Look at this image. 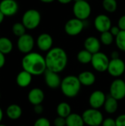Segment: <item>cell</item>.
Here are the masks:
<instances>
[{
    "mask_svg": "<svg viewBox=\"0 0 125 126\" xmlns=\"http://www.w3.org/2000/svg\"><path fill=\"white\" fill-rule=\"evenodd\" d=\"M107 97L105 94L101 90H96L93 92L88 99V103L92 109H99L101 107L104 106Z\"/></svg>",
    "mask_w": 125,
    "mask_h": 126,
    "instance_id": "4fadbf2b",
    "label": "cell"
},
{
    "mask_svg": "<svg viewBox=\"0 0 125 126\" xmlns=\"http://www.w3.org/2000/svg\"><path fill=\"white\" fill-rule=\"evenodd\" d=\"M2 119H3V111H2L1 108L0 107V123L2 120Z\"/></svg>",
    "mask_w": 125,
    "mask_h": 126,
    "instance_id": "7bdbcfd3",
    "label": "cell"
},
{
    "mask_svg": "<svg viewBox=\"0 0 125 126\" xmlns=\"http://www.w3.org/2000/svg\"><path fill=\"white\" fill-rule=\"evenodd\" d=\"M116 126H125V114H120L116 119Z\"/></svg>",
    "mask_w": 125,
    "mask_h": 126,
    "instance_id": "836d02e7",
    "label": "cell"
},
{
    "mask_svg": "<svg viewBox=\"0 0 125 126\" xmlns=\"http://www.w3.org/2000/svg\"><path fill=\"white\" fill-rule=\"evenodd\" d=\"M103 107H104L105 111L108 114H114L116 112L118 107H119L118 100L111 96H108L107 97V99L105 100V103Z\"/></svg>",
    "mask_w": 125,
    "mask_h": 126,
    "instance_id": "7402d4cb",
    "label": "cell"
},
{
    "mask_svg": "<svg viewBox=\"0 0 125 126\" xmlns=\"http://www.w3.org/2000/svg\"><path fill=\"white\" fill-rule=\"evenodd\" d=\"M115 42L119 50L125 52V30H121V32L115 37Z\"/></svg>",
    "mask_w": 125,
    "mask_h": 126,
    "instance_id": "83f0119b",
    "label": "cell"
},
{
    "mask_svg": "<svg viewBox=\"0 0 125 126\" xmlns=\"http://www.w3.org/2000/svg\"><path fill=\"white\" fill-rule=\"evenodd\" d=\"M102 7L105 11L112 13L116 11L118 7V3L116 0H103Z\"/></svg>",
    "mask_w": 125,
    "mask_h": 126,
    "instance_id": "4316f807",
    "label": "cell"
},
{
    "mask_svg": "<svg viewBox=\"0 0 125 126\" xmlns=\"http://www.w3.org/2000/svg\"><path fill=\"white\" fill-rule=\"evenodd\" d=\"M6 114L7 117L12 120H18L22 115V109L17 104H11L7 108Z\"/></svg>",
    "mask_w": 125,
    "mask_h": 126,
    "instance_id": "44dd1931",
    "label": "cell"
},
{
    "mask_svg": "<svg viewBox=\"0 0 125 126\" xmlns=\"http://www.w3.org/2000/svg\"><path fill=\"white\" fill-rule=\"evenodd\" d=\"M41 15L38 10L29 9L23 14L21 22L27 30H33L36 29L41 24Z\"/></svg>",
    "mask_w": 125,
    "mask_h": 126,
    "instance_id": "277c9868",
    "label": "cell"
},
{
    "mask_svg": "<svg viewBox=\"0 0 125 126\" xmlns=\"http://www.w3.org/2000/svg\"><path fill=\"white\" fill-rule=\"evenodd\" d=\"M111 59H117V58H119V53L118 51H113L111 54Z\"/></svg>",
    "mask_w": 125,
    "mask_h": 126,
    "instance_id": "f35d334b",
    "label": "cell"
},
{
    "mask_svg": "<svg viewBox=\"0 0 125 126\" xmlns=\"http://www.w3.org/2000/svg\"><path fill=\"white\" fill-rule=\"evenodd\" d=\"M108 72L110 75L114 78H119L125 73V61L119 58L110 60Z\"/></svg>",
    "mask_w": 125,
    "mask_h": 126,
    "instance_id": "8fae6325",
    "label": "cell"
},
{
    "mask_svg": "<svg viewBox=\"0 0 125 126\" xmlns=\"http://www.w3.org/2000/svg\"><path fill=\"white\" fill-rule=\"evenodd\" d=\"M35 46L34 38L27 33L18 38L17 41V48L18 51L24 55L31 52Z\"/></svg>",
    "mask_w": 125,
    "mask_h": 126,
    "instance_id": "9c48e42d",
    "label": "cell"
},
{
    "mask_svg": "<svg viewBox=\"0 0 125 126\" xmlns=\"http://www.w3.org/2000/svg\"><path fill=\"white\" fill-rule=\"evenodd\" d=\"M58 2H60V4H69L70 3L71 1L73 0H57Z\"/></svg>",
    "mask_w": 125,
    "mask_h": 126,
    "instance_id": "ab89813d",
    "label": "cell"
},
{
    "mask_svg": "<svg viewBox=\"0 0 125 126\" xmlns=\"http://www.w3.org/2000/svg\"><path fill=\"white\" fill-rule=\"evenodd\" d=\"M54 125L55 126H66V118L57 116V117H56L54 120Z\"/></svg>",
    "mask_w": 125,
    "mask_h": 126,
    "instance_id": "d6a6232c",
    "label": "cell"
},
{
    "mask_svg": "<svg viewBox=\"0 0 125 126\" xmlns=\"http://www.w3.org/2000/svg\"><path fill=\"white\" fill-rule=\"evenodd\" d=\"M109 31L111 32V33L114 37H116V36L121 32V30H120V28H119L118 26H112L111 28V30H110Z\"/></svg>",
    "mask_w": 125,
    "mask_h": 126,
    "instance_id": "d590c367",
    "label": "cell"
},
{
    "mask_svg": "<svg viewBox=\"0 0 125 126\" xmlns=\"http://www.w3.org/2000/svg\"><path fill=\"white\" fill-rule=\"evenodd\" d=\"M94 24L96 30L101 33L109 31L112 27L111 18L105 14L98 15L94 19Z\"/></svg>",
    "mask_w": 125,
    "mask_h": 126,
    "instance_id": "5bb4252c",
    "label": "cell"
},
{
    "mask_svg": "<svg viewBox=\"0 0 125 126\" xmlns=\"http://www.w3.org/2000/svg\"><path fill=\"white\" fill-rule=\"evenodd\" d=\"M73 13L75 18L85 21L91 14V7L89 2L85 1H74L73 5Z\"/></svg>",
    "mask_w": 125,
    "mask_h": 126,
    "instance_id": "8992f818",
    "label": "cell"
},
{
    "mask_svg": "<svg viewBox=\"0 0 125 126\" xmlns=\"http://www.w3.org/2000/svg\"><path fill=\"white\" fill-rule=\"evenodd\" d=\"M34 111L37 114H41L43 112V107L41 104L34 106Z\"/></svg>",
    "mask_w": 125,
    "mask_h": 126,
    "instance_id": "8d00e7d4",
    "label": "cell"
},
{
    "mask_svg": "<svg viewBox=\"0 0 125 126\" xmlns=\"http://www.w3.org/2000/svg\"><path fill=\"white\" fill-rule=\"evenodd\" d=\"M66 126H84L85 123L83 121L82 115L77 113H71L68 117L66 118Z\"/></svg>",
    "mask_w": 125,
    "mask_h": 126,
    "instance_id": "603a6c76",
    "label": "cell"
},
{
    "mask_svg": "<svg viewBox=\"0 0 125 126\" xmlns=\"http://www.w3.org/2000/svg\"><path fill=\"white\" fill-rule=\"evenodd\" d=\"M81 86L77 76L68 75L62 79L60 89L64 96L68 98H74L79 94Z\"/></svg>",
    "mask_w": 125,
    "mask_h": 126,
    "instance_id": "3957f363",
    "label": "cell"
},
{
    "mask_svg": "<svg viewBox=\"0 0 125 126\" xmlns=\"http://www.w3.org/2000/svg\"><path fill=\"white\" fill-rule=\"evenodd\" d=\"M110 59L102 52H99L93 55L91 60V65L94 69L98 72H105L108 71Z\"/></svg>",
    "mask_w": 125,
    "mask_h": 126,
    "instance_id": "52a82bcc",
    "label": "cell"
},
{
    "mask_svg": "<svg viewBox=\"0 0 125 126\" xmlns=\"http://www.w3.org/2000/svg\"><path fill=\"white\" fill-rule=\"evenodd\" d=\"M18 4L15 0H1L0 1V11L5 16H13L18 11Z\"/></svg>",
    "mask_w": 125,
    "mask_h": 126,
    "instance_id": "7c38bea8",
    "label": "cell"
},
{
    "mask_svg": "<svg viewBox=\"0 0 125 126\" xmlns=\"http://www.w3.org/2000/svg\"><path fill=\"white\" fill-rule=\"evenodd\" d=\"M110 96L118 101L125 98V80L117 78L111 83L110 86Z\"/></svg>",
    "mask_w": 125,
    "mask_h": 126,
    "instance_id": "30bf717a",
    "label": "cell"
},
{
    "mask_svg": "<svg viewBox=\"0 0 125 126\" xmlns=\"http://www.w3.org/2000/svg\"><path fill=\"white\" fill-rule=\"evenodd\" d=\"M13 44L12 41L7 37H0V52L4 55H7L12 52Z\"/></svg>",
    "mask_w": 125,
    "mask_h": 126,
    "instance_id": "d4e9b609",
    "label": "cell"
},
{
    "mask_svg": "<svg viewBox=\"0 0 125 126\" xmlns=\"http://www.w3.org/2000/svg\"><path fill=\"white\" fill-rule=\"evenodd\" d=\"M5 61H6L5 55H4L3 53H1V52H0V69H1V68L4 66Z\"/></svg>",
    "mask_w": 125,
    "mask_h": 126,
    "instance_id": "74e56055",
    "label": "cell"
},
{
    "mask_svg": "<svg viewBox=\"0 0 125 126\" xmlns=\"http://www.w3.org/2000/svg\"></svg>",
    "mask_w": 125,
    "mask_h": 126,
    "instance_id": "f907efd6",
    "label": "cell"
},
{
    "mask_svg": "<svg viewBox=\"0 0 125 126\" xmlns=\"http://www.w3.org/2000/svg\"><path fill=\"white\" fill-rule=\"evenodd\" d=\"M74 1H85V0H74Z\"/></svg>",
    "mask_w": 125,
    "mask_h": 126,
    "instance_id": "ee69618b",
    "label": "cell"
},
{
    "mask_svg": "<svg viewBox=\"0 0 125 126\" xmlns=\"http://www.w3.org/2000/svg\"><path fill=\"white\" fill-rule=\"evenodd\" d=\"M56 111L58 117L66 118L71 114V107L69 103L66 102H61L57 105Z\"/></svg>",
    "mask_w": 125,
    "mask_h": 126,
    "instance_id": "cb8c5ba5",
    "label": "cell"
},
{
    "mask_svg": "<svg viewBox=\"0 0 125 126\" xmlns=\"http://www.w3.org/2000/svg\"><path fill=\"white\" fill-rule=\"evenodd\" d=\"M33 126H51V123L47 118L40 117L35 120Z\"/></svg>",
    "mask_w": 125,
    "mask_h": 126,
    "instance_id": "4dcf8cb0",
    "label": "cell"
},
{
    "mask_svg": "<svg viewBox=\"0 0 125 126\" xmlns=\"http://www.w3.org/2000/svg\"></svg>",
    "mask_w": 125,
    "mask_h": 126,
    "instance_id": "681fc988",
    "label": "cell"
},
{
    "mask_svg": "<svg viewBox=\"0 0 125 126\" xmlns=\"http://www.w3.org/2000/svg\"><path fill=\"white\" fill-rule=\"evenodd\" d=\"M84 47L85 49L88 50L94 55L100 52L99 50L101 48V41L99 39L94 36H89L84 41Z\"/></svg>",
    "mask_w": 125,
    "mask_h": 126,
    "instance_id": "ac0fdd59",
    "label": "cell"
},
{
    "mask_svg": "<svg viewBox=\"0 0 125 126\" xmlns=\"http://www.w3.org/2000/svg\"><path fill=\"white\" fill-rule=\"evenodd\" d=\"M28 100L29 102L33 105H39L41 104L45 98V94L43 91L40 88H33L28 93Z\"/></svg>",
    "mask_w": 125,
    "mask_h": 126,
    "instance_id": "e0dca14e",
    "label": "cell"
},
{
    "mask_svg": "<svg viewBox=\"0 0 125 126\" xmlns=\"http://www.w3.org/2000/svg\"><path fill=\"white\" fill-rule=\"evenodd\" d=\"M99 40L102 44L105 46H110L113 42L114 36L111 33L110 31H107V32H104L101 33Z\"/></svg>",
    "mask_w": 125,
    "mask_h": 126,
    "instance_id": "f546056e",
    "label": "cell"
},
{
    "mask_svg": "<svg viewBox=\"0 0 125 126\" xmlns=\"http://www.w3.org/2000/svg\"><path fill=\"white\" fill-rule=\"evenodd\" d=\"M26 27L22 24V22H16L13 24L12 27V32L14 35L17 36L18 38L24 35L26 33Z\"/></svg>",
    "mask_w": 125,
    "mask_h": 126,
    "instance_id": "f1b7e54d",
    "label": "cell"
},
{
    "mask_svg": "<svg viewBox=\"0 0 125 126\" xmlns=\"http://www.w3.org/2000/svg\"><path fill=\"white\" fill-rule=\"evenodd\" d=\"M77 77L81 85L84 86H91L96 82L95 75L90 71H83L80 72Z\"/></svg>",
    "mask_w": 125,
    "mask_h": 126,
    "instance_id": "d6986e66",
    "label": "cell"
},
{
    "mask_svg": "<svg viewBox=\"0 0 125 126\" xmlns=\"http://www.w3.org/2000/svg\"><path fill=\"white\" fill-rule=\"evenodd\" d=\"M38 48L42 52H48L52 48L53 38L49 33L43 32L40 34L36 40Z\"/></svg>",
    "mask_w": 125,
    "mask_h": 126,
    "instance_id": "9a60e30c",
    "label": "cell"
},
{
    "mask_svg": "<svg viewBox=\"0 0 125 126\" xmlns=\"http://www.w3.org/2000/svg\"></svg>",
    "mask_w": 125,
    "mask_h": 126,
    "instance_id": "bcb514c9",
    "label": "cell"
},
{
    "mask_svg": "<svg viewBox=\"0 0 125 126\" xmlns=\"http://www.w3.org/2000/svg\"><path fill=\"white\" fill-rule=\"evenodd\" d=\"M84 27V21L77 18H73L66 22L64 30L66 33L69 36H77L82 32Z\"/></svg>",
    "mask_w": 125,
    "mask_h": 126,
    "instance_id": "ba28073f",
    "label": "cell"
},
{
    "mask_svg": "<svg viewBox=\"0 0 125 126\" xmlns=\"http://www.w3.org/2000/svg\"><path fill=\"white\" fill-rule=\"evenodd\" d=\"M46 69L60 73L63 72L68 64V55L61 47H52L45 56Z\"/></svg>",
    "mask_w": 125,
    "mask_h": 126,
    "instance_id": "6da1fadb",
    "label": "cell"
},
{
    "mask_svg": "<svg viewBox=\"0 0 125 126\" xmlns=\"http://www.w3.org/2000/svg\"><path fill=\"white\" fill-rule=\"evenodd\" d=\"M43 75H44L45 83L48 87L53 89L60 87L62 79L60 78L58 73L46 69Z\"/></svg>",
    "mask_w": 125,
    "mask_h": 126,
    "instance_id": "2e32d148",
    "label": "cell"
},
{
    "mask_svg": "<svg viewBox=\"0 0 125 126\" xmlns=\"http://www.w3.org/2000/svg\"><path fill=\"white\" fill-rule=\"evenodd\" d=\"M0 98H1V94H0Z\"/></svg>",
    "mask_w": 125,
    "mask_h": 126,
    "instance_id": "7dc6e473",
    "label": "cell"
},
{
    "mask_svg": "<svg viewBox=\"0 0 125 126\" xmlns=\"http://www.w3.org/2000/svg\"><path fill=\"white\" fill-rule=\"evenodd\" d=\"M0 126H7L6 125H4V124H1L0 123Z\"/></svg>",
    "mask_w": 125,
    "mask_h": 126,
    "instance_id": "f6af8a7d",
    "label": "cell"
},
{
    "mask_svg": "<svg viewBox=\"0 0 125 126\" xmlns=\"http://www.w3.org/2000/svg\"><path fill=\"white\" fill-rule=\"evenodd\" d=\"M118 27L121 30H125V14L119 18L118 21Z\"/></svg>",
    "mask_w": 125,
    "mask_h": 126,
    "instance_id": "e575fe53",
    "label": "cell"
},
{
    "mask_svg": "<svg viewBox=\"0 0 125 126\" xmlns=\"http://www.w3.org/2000/svg\"><path fill=\"white\" fill-rule=\"evenodd\" d=\"M4 17H5V16L0 11V24L3 22V21L4 19Z\"/></svg>",
    "mask_w": 125,
    "mask_h": 126,
    "instance_id": "60d3db41",
    "label": "cell"
},
{
    "mask_svg": "<svg viewBox=\"0 0 125 126\" xmlns=\"http://www.w3.org/2000/svg\"><path fill=\"white\" fill-rule=\"evenodd\" d=\"M23 70L27 71L32 76H39L46 70L45 57L38 52H31L26 54L21 60Z\"/></svg>",
    "mask_w": 125,
    "mask_h": 126,
    "instance_id": "7a4b0ae2",
    "label": "cell"
},
{
    "mask_svg": "<svg viewBox=\"0 0 125 126\" xmlns=\"http://www.w3.org/2000/svg\"><path fill=\"white\" fill-rule=\"evenodd\" d=\"M39 1H41L43 2V3H52V2H53L55 0H39Z\"/></svg>",
    "mask_w": 125,
    "mask_h": 126,
    "instance_id": "b9f144b4",
    "label": "cell"
},
{
    "mask_svg": "<svg viewBox=\"0 0 125 126\" xmlns=\"http://www.w3.org/2000/svg\"><path fill=\"white\" fill-rule=\"evenodd\" d=\"M102 126H116V120H114L113 118L111 117H108L104 119L102 123Z\"/></svg>",
    "mask_w": 125,
    "mask_h": 126,
    "instance_id": "1f68e13d",
    "label": "cell"
},
{
    "mask_svg": "<svg viewBox=\"0 0 125 126\" xmlns=\"http://www.w3.org/2000/svg\"><path fill=\"white\" fill-rule=\"evenodd\" d=\"M82 117L85 125L88 126H101L104 120L102 113L99 109L92 108L85 110L82 114Z\"/></svg>",
    "mask_w": 125,
    "mask_h": 126,
    "instance_id": "5b68a950",
    "label": "cell"
},
{
    "mask_svg": "<svg viewBox=\"0 0 125 126\" xmlns=\"http://www.w3.org/2000/svg\"><path fill=\"white\" fill-rule=\"evenodd\" d=\"M32 75L25 70L21 71L16 77V83L19 87L26 88L29 86L32 82Z\"/></svg>",
    "mask_w": 125,
    "mask_h": 126,
    "instance_id": "ffe728a7",
    "label": "cell"
},
{
    "mask_svg": "<svg viewBox=\"0 0 125 126\" xmlns=\"http://www.w3.org/2000/svg\"></svg>",
    "mask_w": 125,
    "mask_h": 126,
    "instance_id": "c3c4849f",
    "label": "cell"
},
{
    "mask_svg": "<svg viewBox=\"0 0 125 126\" xmlns=\"http://www.w3.org/2000/svg\"><path fill=\"white\" fill-rule=\"evenodd\" d=\"M92 56H93V54H91L90 52L84 49L80 50L77 53V59L82 64H88L91 62Z\"/></svg>",
    "mask_w": 125,
    "mask_h": 126,
    "instance_id": "484cf974",
    "label": "cell"
}]
</instances>
